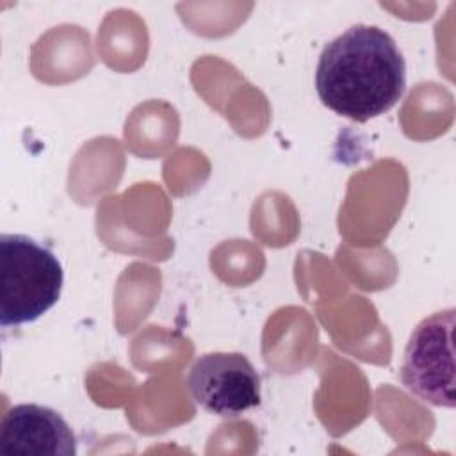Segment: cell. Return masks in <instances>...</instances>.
Masks as SVG:
<instances>
[{
  "mask_svg": "<svg viewBox=\"0 0 456 456\" xmlns=\"http://www.w3.org/2000/svg\"><path fill=\"white\" fill-rule=\"evenodd\" d=\"M64 271L59 258L37 240L0 235V324L34 322L61 297Z\"/></svg>",
  "mask_w": 456,
  "mask_h": 456,
  "instance_id": "7a4b0ae2",
  "label": "cell"
},
{
  "mask_svg": "<svg viewBox=\"0 0 456 456\" xmlns=\"http://www.w3.org/2000/svg\"><path fill=\"white\" fill-rule=\"evenodd\" d=\"M77 438L61 413L41 404H16L0 420V456H75Z\"/></svg>",
  "mask_w": 456,
  "mask_h": 456,
  "instance_id": "5b68a950",
  "label": "cell"
},
{
  "mask_svg": "<svg viewBox=\"0 0 456 456\" xmlns=\"http://www.w3.org/2000/svg\"><path fill=\"white\" fill-rule=\"evenodd\" d=\"M454 308L436 312L411 331L401 363V383L420 401L454 408Z\"/></svg>",
  "mask_w": 456,
  "mask_h": 456,
  "instance_id": "3957f363",
  "label": "cell"
},
{
  "mask_svg": "<svg viewBox=\"0 0 456 456\" xmlns=\"http://www.w3.org/2000/svg\"><path fill=\"white\" fill-rule=\"evenodd\" d=\"M315 89L328 109L363 123L401 100L406 62L388 32L374 25H353L322 48Z\"/></svg>",
  "mask_w": 456,
  "mask_h": 456,
  "instance_id": "6da1fadb",
  "label": "cell"
},
{
  "mask_svg": "<svg viewBox=\"0 0 456 456\" xmlns=\"http://www.w3.org/2000/svg\"><path fill=\"white\" fill-rule=\"evenodd\" d=\"M187 388L198 406L219 417H239L260 404V376L242 353H207L189 369Z\"/></svg>",
  "mask_w": 456,
  "mask_h": 456,
  "instance_id": "277c9868",
  "label": "cell"
}]
</instances>
